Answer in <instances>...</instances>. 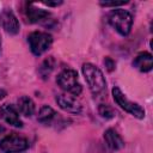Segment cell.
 Returning <instances> with one entry per match:
<instances>
[{"instance_id": "obj_13", "label": "cell", "mask_w": 153, "mask_h": 153, "mask_svg": "<svg viewBox=\"0 0 153 153\" xmlns=\"http://www.w3.org/2000/svg\"><path fill=\"white\" fill-rule=\"evenodd\" d=\"M17 104H18L19 112L22 115H24L26 117H30V116L33 115V112H35V103L30 97H27V96L20 97L18 99Z\"/></svg>"}, {"instance_id": "obj_2", "label": "cell", "mask_w": 153, "mask_h": 153, "mask_svg": "<svg viewBox=\"0 0 153 153\" xmlns=\"http://www.w3.org/2000/svg\"><path fill=\"white\" fill-rule=\"evenodd\" d=\"M109 23L110 25L122 36H127L133 25V18L131 14L122 8H117L110 12L109 14Z\"/></svg>"}, {"instance_id": "obj_19", "label": "cell", "mask_w": 153, "mask_h": 153, "mask_svg": "<svg viewBox=\"0 0 153 153\" xmlns=\"http://www.w3.org/2000/svg\"><path fill=\"white\" fill-rule=\"evenodd\" d=\"M43 4H44V5H47V6H59V5H61V4H62V1H55V2L43 1Z\"/></svg>"}, {"instance_id": "obj_21", "label": "cell", "mask_w": 153, "mask_h": 153, "mask_svg": "<svg viewBox=\"0 0 153 153\" xmlns=\"http://www.w3.org/2000/svg\"><path fill=\"white\" fill-rule=\"evenodd\" d=\"M4 130H5V128H4V127H2L1 124H0V134H1V133H2Z\"/></svg>"}, {"instance_id": "obj_4", "label": "cell", "mask_w": 153, "mask_h": 153, "mask_svg": "<svg viewBox=\"0 0 153 153\" xmlns=\"http://www.w3.org/2000/svg\"><path fill=\"white\" fill-rule=\"evenodd\" d=\"M27 42H29V45H30L32 54L36 56H39L51 47L53 37L48 32L35 31V32H31L29 35Z\"/></svg>"}, {"instance_id": "obj_8", "label": "cell", "mask_w": 153, "mask_h": 153, "mask_svg": "<svg viewBox=\"0 0 153 153\" xmlns=\"http://www.w3.org/2000/svg\"><path fill=\"white\" fill-rule=\"evenodd\" d=\"M56 103L62 110H65L69 114H80L82 110V106L76 100V98H74L73 96H69V94H65V93L59 94L56 97Z\"/></svg>"}, {"instance_id": "obj_16", "label": "cell", "mask_w": 153, "mask_h": 153, "mask_svg": "<svg viewBox=\"0 0 153 153\" xmlns=\"http://www.w3.org/2000/svg\"><path fill=\"white\" fill-rule=\"evenodd\" d=\"M98 110H99V114L102 115V117H104V118H112V117H115V111L109 105L102 104Z\"/></svg>"}, {"instance_id": "obj_15", "label": "cell", "mask_w": 153, "mask_h": 153, "mask_svg": "<svg viewBox=\"0 0 153 153\" xmlns=\"http://www.w3.org/2000/svg\"><path fill=\"white\" fill-rule=\"evenodd\" d=\"M54 68V60L51 57L44 60V62L42 63V67L39 68V73L43 75V78H45L47 75H49V73L53 71Z\"/></svg>"}, {"instance_id": "obj_3", "label": "cell", "mask_w": 153, "mask_h": 153, "mask_svg": "<svg viewBox=\"0 0 153 153\" xmlns=\"http://www.w3.org/2000/svg\"><path fill=\"white\" fill-rule=\"evenodd\" d=\"M57 85L72 96H79L82 91L81 85L78 81V73L74 69H65L56 78Z\"/></svg>"}, {"instance_id": "obj_1", "label": "cell", "mask_w": 153, "mask_h": 153, "mask_svg": "<svg viewBox=\"0 0 153 153\" xmlns=\"http://www.w3.org/2000/svg\"><path fill=\"white\" fill-rule=\"evenodd\" d=\"M82 74L85 76V80H86L90 90L92 91V93L98 94L105 90V86H106L105 78L98 67H96L92 63H84L82 65Z\"/></svg>"}, {"instance_id": "obj_9", "label": "cell", "mask_w": 153, "mask_h": 153, "mask_svg": "<svg viewBox=\"0 0 153 153\" xmlns=\"http://www.w3.org/2000/svg\"><path fill=\"white\" fill-rule=\"evenodd\" d=\"M1 25L4 30L10 35H17L20 30L19 22L17 17L11 11H5L1 14Z\"/></svg>"}, {"instance_id": "obj_12", "label": "cell", "mask_w": 153, "mask_h": 153, "mask_svg": "<svg viewBox=\"0 0 153 153\" xmlns=\"http://www.w3.org/2000/svg\"><path fill=\"white\" fill-rule=\"evenodd\" d=\"M50 16V13L43 8H38L36 7L33 4H29L27 8H26V17L27 20L30 23H38L44 20L45 18H48Z\"/></svg>"}, {"instance_id": "obj_6", "label": "cell", "mask_w": 153, "mask_h": 153, "mask_svg": "<svg viewBox=\"0 0 153 153\" xmlns=\"http://www.w3.org/2000/svg\"><path fill=\"white\" fill-rule=\"evenodd\" d=\"M29 147V141L17 134H10L0 141V149L2 153H20Z\"/></svg>"}, {"instance_id": "obj_22", "label": "cell", "mask_w": 153, "mask_h": 153, "mask_svg": "<svg viewBox=\"0 0 153 153\" xmlns=\"http://www.w3.org/2000/svg\"><path fill=\"white\" fill-rule=\"evenodd\" d=\"M0 53H1V42H0Z\"/></svg>"}, {"instance_id": "obj_18", "label": "cell", "mask_w": 153, "mask_h": 153, "mask_svg": "<svg viewBox=\"0 0 153 153\" xmlns=\"http://www.w3.org/2000/svg\"><path fill=\"white\" fill-rule=\"evenodd\" d=\"M127 4V1H112V2H100L102 6H120Z\"/></svg>"}, {"instance_id": "obj_17", "label": "cell", "mask_w": 153, "mask_h": 153, "mask_svg": "<svg viewBox=\"0 0 153 153\" xmlns=\"http://www.w3.org/2000/svg\"><path fill=\"white\" fill-rule=\"evenodd\" d=\"M104 65L106 66V68H108V71H112L114 68H115V62L110 59V57H105V60H104Z\"/></svg>"}, {"instance_id": "obj_11", "label": "cell", "mask_w": 153, "mask_h": 153, "mask_svg": "<svg viewBox=\"0 0 153 153\" xmlns=\"http://www.w3.org/2000/svg\"><path fill=\"white\" fill-rule=\"evenodd\" d=\"M104 140L108 145L109 148L116 151V149H121L124 147V141L122 140V137L117 134L116 130L114 129H106L104 133Z\"/></svg>"}, {"instance_id": "obj_5", "label": "cell", "mask_w": 153, "mask_h": 153, "mask_svg": "<svg viewBox=\"0 0 153 153\" xmlns=\"http://www.w3.org/2000/svg\"><path fill=\"white\" fill-rule=\"evenodd\" d=\"M112 97H114V100L116 102V104L120 105L124 111L129 112L130 115H133L134 117L140 118V120L145 117V110H143L139 104L130 102V100L123 94V92H122L118 87H114V88H112Z\"/></svg>"}, {"instance_id": "obj_10", "label": "cell", "mask_w": 153, "mask_h": 153, "mask_svg": "<svg viewBox=\"0 0 153 153\" xmlns=\"http://www.w3.org/2000/svg\"><path fill=\"white\" fill-rule=\"evenodd\" d=\"M133 66L136 69H139L140 72H143V73L149 72L152 69V67H153V57L147 51L139 53L135 56L134 61H133Z\"/></svg>"}, {"instance_id": "obj_7", "label": "cell", "mask_w": 153, "mask_h": 153, "mask_svg": "<svg viewBox=\"0 0 153 153\" xmlns=\"http://www.w3.org/2000/svg\"><path fill=\"white\" fill-rule=\"evenodd\" d=\"M0 117L6 123H8L10 126H13V127H17V128L23 127V122L19 117V114L12 104L6 103V104H2L0 106Z\"/></svg>"}, {"instance_id": "obj_14", "label": "cell", "mask_w": 153, "mask_h": 153, "mask_svg": "<svg viewBox=\"0 0 153 153\" xmlns=\"http://www.w3.org/2000/svg\"><path fill=\"white\" fill-rule=\"evenodd\" d=\"M55 111L50 108V106H48V105H43L42 108H41V110H39V112H38V117H37V120L41 122V123H43V124H48V123H50L51 122V120L55 117Z\"/></svg>"}, {"instance_id": "obj_20", "label": "cell", "mask_w": 153, "mask_h": 153, "mask_svg": "<svg viewBox=\"0 0 153 153\" xmlns=\"http://www.w3.org/2000/svg\"><path fill=\"white\" fill-rule=\"evenodd\" d=\"M5 96H6V91L2 90V88H0V99H2Z\"/></svg>"}]
</instances>
